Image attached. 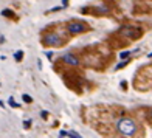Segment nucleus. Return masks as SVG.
Returning a JSON list of instances; mask_svg holds the SVG:
<instances>
[{"label":"nucleus","instance_id":"14","mask_svg":"<svg viewBox=\"0 0 152 138\" xmlns=\"http://www.w3.org/2000/svg\"><path fill=\"white\" fill-rule=\"evenodd\" d=\"M149 118L152 120V110H149Z\"/></svg>","mask_w":152,"mask_h":138},{"label":"nucleus","instance_id":"8","mask_svg":"<svg viewBox=\"0 0 152 138\" xmlns=\"http://www.w3.org/2000/svg\"><path fill=\"white\" fill-rule=\"evenodd\" d=\"M10 106H11V107H19V104H17V102L12 99V98H10Z\"/></svg>","mask_w":152,"mask_h":138},{"label":"nucleus","instance_id":"5","mask_svg":"<svg viewBox=\"0 0 152 138\" xmlns=\"http://www.w3.org/2000/svg\"><path fill=\"white\" fill-rule=\"evenodd\" d=\"M123 36H134L137 37V36H140V31H138L137 28H134V26H130V25H127V26H123L121 28V31H120Z\"/></svg>","mask_w":152,"mask_h":138},{"label":"nucleus","instance_id":"9","mask_svg":"<svg viewBox=\"0 0 152 138\" xmlns=\"http://www.w3.org/2000/svg\"><path fill=\"white\" fill-rule=\"evenodd\" d=\"M129 54H130V51H123V53L120 54V58H121V59H124V58H127Z\"/></svg>","mask_w":152,"mask_h":138},{"label":"nucleus","instance_id":"3","mask_svg":"<svg viewBox=\"0 0 152 138\" xmlns=\"http://www.w3.org/2000/svg\"><path fill=\"white\" fill-rule=\"evenodd\" d=\"M67 30L70 34H81V33L87 31L88 26L86 23H82L81 20H72V22L67 25Z\"/></svg>","mask_w":152,"mask_h":138},{"label":"nucleus","instance_id":"13","mask_svg":"<svg viewBox=\"0 0 152 138\" xmlns=\"http://www.w3.org/2000/svg\"><path fill=\"white\" fill-rule=\"evenodd\" d=\"M47 56L50 58V61H51V56H53V53H51V51H47Z\"/></svg>","mask_w":152,"mask_h":138},{"label":"nucleus","instance_id":"4","mask_svg":"<svg viewBox=\"0 0 152 138\" xmlns=\"http://www.w3.org/2000/svg\"><path fill=\"white\" fill-rule=\"evenodd\" d=\"M62 61L65 62V64H68V65H79V59L75 56V54H72V53H65L64 56H62Z\"/></svg>","mask_w":152,"mask_h":138},{"label":"nucleus","instance_id":"2","mask_svg":"<svg viewBox=\"0 0 152 138\" xmlns=\"http://www.w3.org/2000/svg\"><path fill=\"white\" fill-rule=\"evenodd\" d=\"M42 42L47 47H58V45L64 44V39H62L58 33H48V34H45V36H44Z\"/></svg>","mask_w":152,"mask_h":138},{"label":"nucleus","instance_id":"7","mask_svg":"<svg viewBox=\"0 0 152 138\" xmlns=\"http://www.w3.org/2000/svg\"><path fill=\"white\" fill-rule=\"evenodd\" d=\"M22 99H23L25 102H31V101H33V99H31V96H30V95H26V93L22 96Z\"/></svg>","mask_w":152,"mask_h":138},{"label":"nucleus","instance_id":"16","mask_svg":"<svg viewBox=\"0 0 152 138\" xmlns=\"http://www.w3.org/2000/svg\"><path fill=\"white\" fill-rule=\"evenodd\" d=\"M149 58H152V53H151V54H149Z\"/></svg>","mask_w":152,"mask_h":138},{"label":"nucleus","instance_id":"12","mask_svg":"<svg viewBox=\"0 0 152 138\" xmlns=\"http://www.w3.org/2000/svg\"><path fill=\"white\" fill-rule=\"evenodd\" d=\"M2 14H3V16H12V14H11V12H10V11H3V12H2Z\"/></svg>","mask_w":152,"mask_h":138},{"label":"nucleus","instance_id":"11","mask_svg":"<svg viewBox=\"0 0 152 138\" xmlns=\"http://www.w3.org/2000/svg\"><path fill=\"white\" fill-rule=\"evenodd\" d=\"M30 126H31V123H30V120H26V121H23V127H25V129H28Z\"/></svg>","mask_w":152,"mask_h":138},{"label":"nucleus","instance_id":"15","mask_svg":"<svg viewBox=\"0 0 152 138\" xmlns=\"http://www.w3.org/2000/svg\"><path fill=\"white\" fill-rule=\"evenodd\" d=\"M0 107H3V102L2 101H0Z\"/></svg>","mask_w":152,"mask_h":138},{"label":"nucleus","instance_id":"10","mask_svg":"<svg viewBox=\"0 0 152 138\" xmlns=\"http://www.w3.org/2000/svg\"><path fill=\"white\" fill-rule=\"evenodd\" d=\"M59 137H70V132H65V130H61Z\"/></svg>","mask_w":152,"mask_h":138},{"label":"nucleus","instance_id":"6","mask_svg":"<svg viewBox=\"0 0 152 138\" xmlns=\"http://www.w3.org/2000/svg\"><path fill=\"white\" fill-rule=\"evenodd\" d=\"M14 59H16L17 62L22 61V59H23V51H22V50H17V51L14 53Z\"/></svg>","mask_w":152,"mask_h":138},{"label":"nucleus","instance_id":"1","mask_svg":"<svg viewBox=\"0 0 152 138\" xmlns=\"http://www.w3.org/2000/svg\"><path fill=\"white\" fill-rule=\"evenodd\" d=\"M116 129L123 137H134L137 134V123L132 118L123 116V118L116 121Z\"/></svg>","mask_w":152,"mask_h":138}]
</instances>
